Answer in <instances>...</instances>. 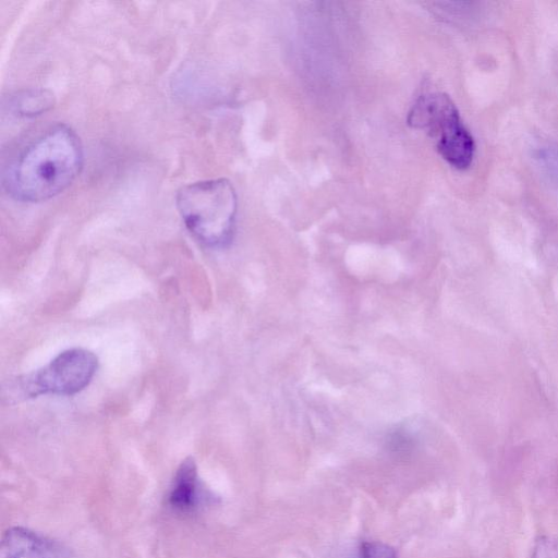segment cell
<instances>
[{
	"label": "cell",
	"instance_id": "obj_6",
	"mask_svg": "<svg viewBox=\"0 0 558 558\" xmlns=\"http://www.w3.org/2000/svg\"><path fill=\"white\" fill-rule=\"evenodd\" d=\"M209 498L198 476L194 459H184L171 482L167 496L168 506L177 513L191 514Z\"/></svg>",
	"mask_w": 558,
	"mask_h": 558
},
{
	"label": "cell",
	"instance_id": "obj_3",
	"mask_svg": "<svg viewBox=\"0 0 558 558\" xmlns=\"http://www.w3.org/2000/svg\"><path fill=\"white\" fill-rule=\"evenodd\" d=\"M408 122L435 138L439 154L449 165L459 170L470 167L475 153L474 140L449 96L442 93L421 96Z\"/></svg>",
	"mask_w": 558,
	"mask_h": 558
},
{
	"label": "cell",
	"instance_id": "obj_10",
	"mask_svg": "<svg viewBox=\"0 0 558 558\" xmlns=\"http://www.w3.org/2000/svg\"><path fill=\"white\" fill-rule=\"evenodd\" d=\"M531 558H558V538L542 536L535 542Z\"/></svg>",
	"mask_w": 558,
	"mask_h": 558
},
{
	"label": "cell",
	"instance_id": "obj_9",
	"mask_svg": "<svg viewBox=\"0 0 558 558\" xmlns=\"http://www.w3.org/2000/svg\"><path fill=\"white\" fill-rule=\"evenodd\" d=\"M362 558H397V553L391 546L381 542H365L361 546Z\"/></svg>",
	"mask_w": 558,
	"mask_h": 558
},
{
	"label": "cell",
	"instance_id": "obj_1",
	"mask_svg": "<svg viewBox=\"0 0 558 558\" xmlns=\"http://www.w3.org/2000/svg\"><path fill=\"white\" fill-rule=\"evenodd\" d=\"M83 167V148L65 124L47 128L8 162L2 185L13 199L38 203L68 189Z\"/></svg>",
	"mask_w": 558,
	"mask_h": 558
},
{
	"label": "cell",
	"instance_id": "obj_8",
	"mask_svg": "<svg viewBox=\"0 0 558 558\" xmlns=\"http://www.w3.org/2000/svg\"><path fill=\"white\" fill-rule=\"evenodd\" d=\"M536 158L548 175L558 182V148H542L537 151Z\"/></svg>",
	"mask_w": 558,
	"mask_h": 558
},
{
	"label": "cell",
	"instance_id": "obj_5",
	"mask_svg": "<svg viewBox=\"0 0 558 558\" xmlns=\"http://www.w3.org/2000/svg\"><path fill=\"white\" fill-rule=\"evenodd\" d=\"M65 548L43 534L22 526L4 532L0 544V558H65Z\"/></svg>",
	"mask_w": 558,
	"mask_h": 558
},
{
	"label": "cell",
	"instance_id": "obj_2",
	"mask_svg": "<svg viewBox=\"0 0 558 558\" xmlns=\"http://www.w3.org/2000/svg\"><path fill=\"white\" fill-rule=\"evenodd\" d=\"M177 207L187 230L208 247L227 246L234 233L236 194L227 179L204 180L182 186Z\"/></svg>",
	"mask_w": 558,
	"mask_h": 558
},
{
	"label": "cell",
	"instance_id": "obj_7",
	"mask_svg": "<svg viewBox=\"0 0 558 558\" xmlns=\"http://www.w3.org/2000/svg\"><path fill=\"white\" fill-rule=\"evenodd\" d=\"M53 106V95L45 89H28L12 96L9 102L11 112L22 118H34Z\"/></svg>",
	"mask_w": 558,
	"mask_h": 558
},
{
	"label": "cell",
	"instance_id": "obj_4",
	"mask_svg": "<svg viewBox=\"0 0 558 558\" xmlns=\"http://www.w3.org/2000/svg\"><path fill=\"white\" fill-rule=\"evenodd\" d=\"M98 366L97 356L85 349H69L49 364L19 379L26 397L40 395L72 396L88 386Z\"/></svg>",
	"mask_w": 558,
	"mask_h": 558
}]
</instances>
